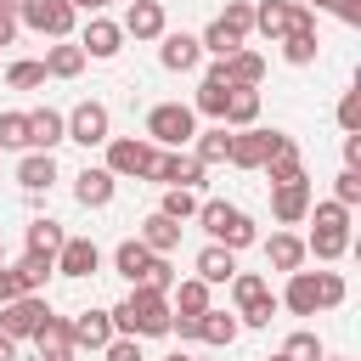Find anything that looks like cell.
Wrapping results in <instances>:
<instances>
[{
	"label": "cell",
	"mask_w": 361,
	"mask_h": 361,
	"mask_svg": "<svg viewBox=\"0 0 361 361\" xmlns=\"http://www.w3.org/2000/svg\"><path fill=\"white\" fill-rule=\"evenodd\" d=\"M169 293H158V288H147V282H135L118 305H113V327L118 333H130V338H169Z\"/></svg>",
	"instance_id": "1"
},
{
	"label": "cell",
	"mask_w": 361,
	"mask_h": 361,
	"mask_svg": "<svg viewBox=\"0 0 361 361\" xmlns=\"http://www.w3.org/2000/svg\"><path fill=\"white\" fill-rule=\"evenodd\" d=\"M192 220L209 231V243H220V248H231V254H243V248H254V243H259L254 220H248L237 203H226V197H209V203H197V214H192Z\"/></svg>",
	"instance_id": "2"
},
{
	"label": "cell",
	"mask_w": 361,
	"mask_h": 361,
	"mask_svg": "<svg viewBox=\"0 0 361 361\" xmlns=\"http://www.w3.org/2000/svg\"><path fill=\"white\" fill-rule=\"evenodd\" d=\"M107 147V175L113 180H147V169H152V158H158V147L147 141V135H107L102 141Z\"/></svg>",
	"instance_id": "3"
},
{
	"label": "cell",
	"mask_w": 361,
	"mask_h": 361,
	"mask_svg": "<svg viewBox=\"0 0 361 361\" xmlns=\"http://www.w3.org/2000/svg\"><path fill=\"white\" fill-rule=\"evenodd\" d=\"M192 135H197L192 102H158V107L147 113V141H152V147H186Z\"/></svg>",
	"instance_id": "4"
},
{
	"label": "cell",
	"mask_w": 361,
	"mask_h": 361,
	"mask_svg": "<svg viewBox=\"0 0 361 361\" xmlns=\"http://www.w3.org/2000/svg\"><path fill=\"white\" fill-rule=\"evenodd\" d=\"M73 6L68 0H17V23L39 39H73Z\"/></svg>",
	"instance_id": "5"
},
{
	"label": "cell",
	"mask_w": 361,
	"mask_h": 361,
	"mask_svg": "<svg viewBox=\"0 0 361 361\" xmlns=\"http://www.w3.org/2000/svg\"><path fill=\"white\" fill-rule=\"evenodd\" d=\"M288 28H316V11L299 0H254V34H265L276 45Z\"/></svg>",
	"instance_id": "6"
},
{
	"label": "cell",
	"mask_w": 361,
	"mask_h": 361,
	"mask_svg": "<svg viewBox=\"0 0 361 361\" xmlns=\"http://www.w3.org/2000/svg\"><path fill=\"white\" fill-rule=\"evenodd\" d=\"M203 175H209V169H203L186 147H158V158H152V169H147V180H158V186H186V192H197Z\"/></svg>",
	"instance_id": "7"
},
{
	"label": "cell",
	"mask_w": 361,
	"mask_h": 361,
	"mask_svg": "<svg viewBox=\"0 0 361 361\" xmlns=\"http://www.w3.org/2000/svg\"><path fill=\"white\" fill-rule=\"evenodd\" d=\"M282 141H288V130H259V124L231 130V152H226V164H231V169H259L265 152H276Z\"/></svg>",
	"instance_id": "8"
},
{
	"label": "cell",
	"mask_w": 361,
	"mask_h": 361,
	"mask_svg": "<svg viewBox=\"0 0 361 361\" xmlns=\"http://www.w3.org/2000/svg\"><path fill=\"white\" fill-rule=\"evenodd\" d=\"M45 316H51V299L45 293H17V299L0 305V333L6 338H34Z\"/></svg>",
	"instance_id": "9"
},
{
	"label": "cell",
	"mask_w": 361,
	"mask_h": 361,
	"mask_svg": "<svg viewBox=\"0 0 361 361\" xmlns=\"http://www.w3.org/2000/svg\"><path fill=\"white\" fill-rule=\"evenodd\" d=\"M68 118V141H79V147H102L107 135H113V113H107V102H79L73 113H62Z\"/></svg>",
	"instance_id": "10"
},
{
	"label": "cell",
	"mask_w": 361,
	"mask_h": 361,
	"mask_svg": "<svg viewBox=\"0 0 361 361\" xmlns=\"http://www.w3.org/2000/svg\"><path fill=\"white\" fill-rule=\"evenodd\" d=\"M79 51H85L90 62H113V56L124 51V28H118L113 17H102V11H96V17L79 28Z\"/></svg>",
	"instance_id": "11"
},
{
	"label": "cell",
	"mask_w": 361,
	"mask_h": 361,
	"mask_svg": "<svg viewBox=\"0 0 361 361\" xmlns=\"http://www.w3.org/2000/svg\"><path fill=\"white\" fill-rule=\"evenodd\" d=\"M158 62H164L169 73H192V68L203 62V45H197V34L164 28V34H158Z\"/></svg>",
	"instance_id": "12"
},
{
	"label": "cell",
	"mask_w": 361,
	"mask_h": 361,
	"mask_svg": "<svg viewBox=\"0 0 361 361\" xmlns=\"http://www.w3.org/2000/svg\"><path fill=\"white\" fill-rule=\"evenodd\" d=\"M96 265H102V248H96L90 237H62V248H56V276L85 282V276H96Z\"/></svg>",
	"instance_id": "13"
},
{
	"label": "cell",
	"mask_w": 361,
	"mask_h": 361,
	"mask_svg": "<svg viewBox=\"0 0 361 361\" xmlns=\"http://www.w3.org/2000/svg\"><path fill=\"white\" fill-rule=\"evenodd\" d=\"M118 28H124V39H141V45H147V39H158V34L169 28V17H164V0H130Z\"/></svg>",
	"instance_id": "14"
},
{
	"label": "cell",
	"mask_w": 361,
	"mask_h": 361,
	"mask_svg": "<svg viewBox=\"0 0 361 361\" xmlns=\"http://www.w3.org/2000/svg\"><path fill=\"white\" fill-rule=\"evenodd\" d=\"M113 333H118V327H113V310H79V316H68L73 350H102Z\"/></svg>",
	"instance_id": "15"
},
{
	"label": "cell",
	"mask_w": 361,
	"mask_h": 361,
	"mask_svg": "<svg viewBox=\"0 0 361 361\" xmlns=\"http://www.w3.org/2000/svg\"><path fill=\"white\" fill-rule=\"evenodd\" d=\"M68 141V118L56 107H34L28 113V152H56Z\"/></svg>",
	"instance_id": "16"
},
{
	"label": "cell",
	"mask_w": 361,
	"mask_h": 361,
	"mask_svg": "<svg viewBox=\"0 0 361 361\" xmlns=\"http://www.w3.org/2000/svg\"><path fill=\"white\" fill-rule=\"evenodd\" d=\"M305 214H310V180L271 186V220H276V226H299Z\"/></svg>",
	"instance_id": "17"
},
{
	"label": "cell",
	"mask_w": 361,
	"mask_h": 361,
	"mask_svg": "<svg viewBox=\"0 0 361 361\" xmlns=\"http://www.w3.org/2000/svg\"><path fill=\"white\" fill-rule=\"evenodd\" d=\"M282 310H293V316H316L322 310V288H316V271H288V288H282V299H276Z\"/></svg>",
	"instance_id": "18"
},
{
	"label": "cell",
	"mask_w": 361,
	"mask_h": 361,
	"mask_svg": "<svg viewBox=\"0 0 361 361\" xmlns=\"http://www.w3.org/2000/svg\"><path fill=\"white\" fill-rule=\"evenodd\" d=\"M17 186H23L28 197L51 192V186H56V152H23V158H17Z\"/></svg>",
	"instance_id": "19"
},
{
	"label": "cell",
	"mask_w": 361,
	"mask_h": 361,
	"mask_svg": "<svg viewBox=\"0 0 361 361\" xmlns=\"http://www.w3.org/2000/svg\"><path fill=\"white\" fill-rule=\"evenodd\" d=\"M113 192H118V180H113L102 164H85V169L73 175V197H79L85 209H107V203H113Z\"/></svg>",
	"instance_id": "20"
},
{
	"label": "cell",
	"mask_w": 361,
	"mask_h": 361,
	"mask_svg": "<svg viewBox=\"0 0 361 361\" xmlns=\"http://www.w3.org/2000/svg\"><path fill=\"white\" fill-rule=\"evenodd\" d=\"M6 271H11L17 293H45V282L56 276V259H51V254H34V248H23V259H17V265H6Z\"/></svg>",
	"instance_id": "21"
},
{
	"label": "cell",
	"mask_w": 361,
	"mask_h": 361,
	"mask_svg": "<svg viewBox=\"0 0 361 361\" xmlns=\"http://www.w3.org/2000/svg\"><path fill=\"white\" fill-rule=\"evenodd\" d=\"M39 62H45V79H79V73H85V62H90V56H85V51H79V39H51V45H45V56H39Z\"/></svg>",
	"instance_id": "22"
},
{
	"label": "cell",
	"mask_w": 361,
	"mask_h": 361,
	"mask_svg": "<svg viewBox=\"0 0 361 361\" xmlns=\"http://www.w3.org/2000/svg\"><path fill=\"white\" fill-rule=\"evenodd\" d=\"M237 333H243L237 310H214V305H209V310L197 316V338H203L209 350H231V344H237Z\"/></svg>",
	"instance_id": "23"
},
{
	"label": "cell",
	"mask_w": 361,
	"mask_h": 361,
	"mask_svg": "<svg viewBox=\"0 0 361 361\" xmlns=\"http://www.w3.org/2000/svg\"><path fill=\"white\" fill-rule=\"evenodd\" d=\"M265 175H271V186H288V180H305V152H299V141L288 135L276 152H265V164H259Z\"/></svg>",
	"instance_id": "24"
},
{
	"label": "cell",
	"mask_w": 361,
	"mask_h": 361,
	"mask_svg": "<svg viewBox=\"0 0 361 361\" xmlns=\"http://www.w3.org/2000/svg\"><path fill=\"white\" fill-rule=\"evenodd\" d=\"M305 259H310V254H305V237H293V231H271V237H265V265H271V271L288 276V271H299Z\"/></svg>",
	"instance_id": "25"
},
{
	"label": "cell",
	"mask_w": 361,
	"mask_h": 361,
	"mask_svg": "<svg viewBox=\"0 0 361 361\" xmlns=\"http://www.w3.org/2000/svg\"><path fill=\"white\" fill-rule=\"evenodd\" d=\"M226 130H248V124H259V85H231V96H226V118H220Z\"/></svg>",
	"instance_id": "26"
},
{
	"label": "cell",
	"mask_w": 361,
	"mask_h": 361,
	"mask_svg": "<svg viewBox=\"0 0 361 361\" xmlns=\"http://www.w3.org/2000/svg\"><path fill=\"white\" fill-rule=\"evenodd\" d=\"M186 147H192V158H197L203 169H220L226 152H231V130H226V124H209V130H197Z\"/></svg>",
	"instance_id": "27"
},
{
	"label": "cell",
	"mask_w": 361,
	"mask_h": 361,
	"mask_svg": "<svg viewBox=\"0 0 361 361\" xmlns=\"http://www.w3.org/2000/svg\"><path fill=\"white\" fill-rule=\"evenodd\" d=\"M305 254H316L322 265L344 259V254H350V226H310V237H305Z\"/></svg>",
	"instance_id": "28"
},
{
	"label": "cell",
	"mask_w": 361,
	"mask_h": 361,
	"mask_svg": "<svg viewBox=\"0 0 361 361\" xmlns=\"http://www.w3.org/2000/svg\"><path fill=\"white\" fill-rule=\"evenodd\" d=\"M147 265H152V248L141 243V237H124L118 248H113V271L135 288V282H147Z\"/></svg>",
	"instance_id": "29"
},
{
	"label": "cell",
	"mask_w": 361,
	"mask_h": 361,
	"mask_svg": "<svg viewBox=\"0 0 361 361\" xmlns=\"http://www.w3.org/2000/svg\"><path fill=\"white\" fill-rule=\"evenodd\" d=\"M192 271H197L209 288H220V282H231L237 254H231V248H220V243H203V248H197V259H192Z\"/></svg>",
	"instance_id": "30"
},
{
	"label": "cell",
	"mask_w": 361,
	"mask_h": 361,
	"mask_svg": "<svg viewBox=\"0 0 361 361\" xmlns=\"http://www.w3.org/2000/svg\"><path fill=\"white\" fill-rule=\"evenodd\" d=\"M214 299H209V282L203 276H175V288H169V310L175 316H203Z\"/></svg>",
	"instance_id": "31"
},
{
	"label": "cell",
	"mask_w": 361,
	"mask_h": 361,
	"mask_svg": "<svg viewBox=\"0 0 361 361\" xmlns=\"http://www.w3.org/2000/svg\"><path fill=\"white\" fill-rule=\"evenodd\" d=\"M135 237H141L152 254H175V248H180V220H169V214H158V209H152V214L141 220V231H135Z\"/></svg>",
	"instance_id": "32"
},
{
	"label": "cell",
	"mask_w": 361,
	"mask_h": 361,
	"mask_svg": "<svg viewBox=\"0 0 361 361\" xmlns=\"http://www.w3.org/2000/svg\"><path fill=\"white\" fill-rule=\"evenodd\" d=\"M276 45H282V62H293V68H310L322 56V34L316 28H288Z\"/></svg>",
	"instance_id": "33"
},
{
	"label": "cell",
	"mask_w": 361,
	"mask_h": 361,
	"mask_svg": "<svg viewBox=\"0 0 361 361\" xmlns=\"http://www.w3.org/2000/svg\"><path fill=\"white\" fill-rule=\"evenodd\" d=\"M226 96H231V85H226V79H209V73H203V79H197V96H192V113H197V118H214V124H220V118H226Z\"/></svg>",
	"instance_id": "34"
},
{
	"label": "cell",
	"mask_w": 361,
	"mask_h": 361,
	"mask_svg": "<svg viewBox=\"0 0 361 361\" xmlns=\"http://www.w3.org/2000/svg\"><path fill=\"white\" fill-rule=\"evenodd\" d=\"M226 79H231V85H259V79H265V56L248 51V45L231 51V56H226Z\"/></svg>",
	"instance_id": "35"
},
{
	"label": "cell",
	"mask_w": 361,
	"mask_h": 361,
	"mask_svg": "<svg viewBox=\"0 0 361 361\" xmlns=\"http://www.w3.org/2000/svg\"><path fill=\"white\" fill-rule=\"evenodd\" d=\"M62 237H68V231H62L56 220H45V214L23 226V243H28L34 254H51V259H56V248H62Z\"/></svg>",
	"instance_id": "36"
},
{
	"label": "cell",
	"mask_w": 361,
	"mask_h": 361,
	"mask_svg": "<svg viewBox=\"0 0 361 361\" xmlns=\"http://www.w3.org/2000/svg\"><path fill=\"white\" fill-rule=\"evenodd\" d=\"M226 288H231V305H237V310H243V305H254V299H265V293H271V282H265V276H259V271H231V282H226Z\"/></svg>",
	"instance_id": "37"
},
{
	"label": "cell",
	"mask_w": 361,
	"mask_h": 361,
	"mask_svg": "<svg viewBox=\"0 0 361 361\" xmlns=\"http://www.w3.org/2000/svg\"><path fill=\"white\" fill-rule=\"evenodd\" d=\"M0 152H28V113L17 107L0 113Z\"/></svg>",
	"instance_id": "38"
},
{
	"label": "cell",
	"mask_w": 361,
	"mask_h": 361,
	"mask_svg": "<svg viewBox=\"0 0 361 361\" xmlns=\"http://www.w3.org/2000/svg\"><path fill=\"white\" fill-rule=\"evenodd\" d=\"M276 355H282V361H322L327 350H322V338H316L310 327H299V333H288V338H282V350H276Z\"/></svg>",
	"instance_id": "39"
},
{
	"label": "cell",
	"mask_w": 361,
	"mask_h": 361,
	"mask_svg": "<svg viewBox=\"0 0 361 361\" xmlns=\"http://www.w3.org/2000/svg\"><path fill=\"white\" fill-rule=\"evenodd\" d=\"M34 344H39V355H51V350H73V338H68V316H45L39 322V333H34Z\"/></svg>",
	"instance_id": "40"
},
{
	"label": "cell",
	"mask_w": 361,
	"mask_h": 361,
	"mask_svg": "<svg viewBox=\"0 0 361 361\" xmlns=\"http://www.w3.org/2000/svg\"><path fill=\"white\" fill-rule=\"evenodd\" d=\"M214 23H220V28H231L237 39H248V34H254V0H226V11H220Z\"/></svg>",
	"instance_id": "41"
},
{
	"label": "cell",
	"mask_w": 361,
	"mask_h": 361,
	"mask_svg": "<svg viewBox=\"0 0 361 361\" xmlns=\"http://www.w3.org/2000/svg\"><path fill=\"white\" fill-rule=\"evenodd\" d=\"M158 214H169V220H192L197 214V192H186V186H164V203H158Z\"/></svg>",
	"instance_id": "42"
},
{
	"label": "cell",
	"mask_w": 361,
	"mask_h": 361,
	"mask_svg": "<svg viewBox=\"0 0 361 361\" xmlns=\"http://www.w3.org/2000/svg\"><path fill=\"white\" fill-rule=\"evenodd\" d=\"M197 45H203V51H209V56H231V51H243V45H248V39H237V34H231V28H220V23H209V28H203V34H197Z\"/></svg>",
	"instance_id": "43"
},
{
	"label": "cell",
	"mask_w": 361,
	"mask_h": 361,
	"mask_svg": "<svg viewBox=\"0 0 361 361\" xmlns=\"http://www.w3.org/2000/svg\"><path fill=\"white\" fill-rule=\"evenodd\" d=\"M6 85H11V90H39V85H45V62H34V56L11 62V68H6Z\"/></svg>",
	"instance_id": "44"
},
{
	"label": "cell",
	"mask_w": 361,
	"mask_h": 361,
	"mask_svg": "<svg viewBox=\"0 0 361 361\" xmlns=\"http://www.w3.org/2000/svg\"><path fill=\"white\" fill-rule=\"evenodd\" d=\"M96 355H102V361H147V355H141V338H130V333H113Z\"/></svg>",
	"instance_id": "45"
},
{
	"label": "cell",
	"mask_w": 361,
	"mask_h": 361,
	"mask_svg": "<svg viewBox=\"0 0 361 361\" xmlns=\"http://www.w3.org/2000/svg\"><path fill=\"white\" fill-rule=\"evenodd\" d=\"M316 288H322V310H338V305L350 299V288H344L338 271H316Z\"/></svg>",
	"instance_id": "46"
},
{
	"label": "cell",
	"mask_w": 361,
	"mask_h": 361,
	"mask_svg": "<svg viewBox=\"0 0 361 361\" xmlns=\"http://www.w3.org/2000/svg\"><path fill=\"white\" fill-rule=\"evenodd\" d=\"M276 310H282V305H276V293H265V299L243 305V310H237V322H243V327H271V316H276Z\"/></svg>",
	"instance_id": "47"
},
{
	"label": "cell",
	"mask_w": 361,
	"mask_h": 361,
	"mask_svg": "<svg viewBox=\"0 0 361 361\" xmlns=\"http://www.w3.org/2000/svg\"><path fill=\"white\" fill-rule=\"evenodd\" d=\"M333 118H338V130H344V135H355V130H361V90H344Z\"/></svg>",
	"instance_id": "48"
},
{
	"label": "cell",
	"mask_w": 361,
	"mask_h": 361,
	"mask_svg": "<svg viewBox=\"0 0 361 361\" xmlns=\"http://www.w3.org/2000/svg\"><path fill=\"white\" fill-rule=\"evenodd\" d=\"M333 203H344V209L361 203V169H338V180H333Z\"/></svg>",
	"instance_id": "49"
},
{
	"label": "cell",
	"mask_w": 361,
	"mask_h": 361,
	"mask_svg": "<svg viewBox=\"0 0 361 361\" xmlns=\"http://www.w3.org/2000/svg\"><path fill=\"white\" fill-rule=\"evenodd\" d=\"M147 288H158V293L175 288V265H169V254H152V265H147Z\"/></svg>",
	"instance_id": "50"
},
{
	"label": "cell",
	"mask_w": 361,
	"mask_h": 361,
	"mask_svg": "<svg viewBox=\"0 0 361 361\" xmlns=\"http://www.w3.org/2000/svg\"><path fill=\"white\" fill-rule=\"evenodd\" d=\"M333 17L344 28H361V0H333Z\"/></svg>",
	"instance_id": "51"
},
{
	"label": "cell",
	"mask_w": 361,
	"mask_h": 361,
	"mask_svg": "<svg viewBox=\"0 0 361 361\" xmlns=\"http://www.w3.org/2000/svg\"><path fill=\"white\" fill-rule=\"evenodd\" d=\"M344 169H361V130L344 135Z\"/></svg>",
	"instance_id": "52"
},
{
	"label": "cell",
	"mask_w": 361,
	"mask_h": 361,
	"mask_svg": "<svg viewBox=\"0 0 361 361\" xmlns=\"http://www.w3.org/2000/svg\"><path fill=\"white\" fill-rule=\"evenodd\" d=\"M17 28H23V23H17V11H0V45H11V39H17Z\"/></svg>",
	"instance_id": "53"
},
{
	"label": "cell",
	"mask_w": 361,
	"mask_h": 361,
	"mask_svg": "<svg viewBox=\"0 0 361 361\" xmlns=\"http://www.w3.org/2000/svg\"><path fill=\"white\" fill-rule=\"evenodd\" d=\"M6 299H17V282H11V271H6V259H0V305Z\"/></svg>",
	"instance_id": "54"
},
{
	"label": "cell",
	"mask_w": 361,
	"mask_h": 361,
	"mask_svg": "<svg viewBox=\"0 0 361 361\" xmlns=\"http://www.w3.org/2000/svg\"><path fill=\"white\" fill-rule=\"evenodd\" d=\"M0 361H17V338H6V333H0Z\"/></svg>",
	"instance_id": "55"
},
{
	"label": "cell",
	"mask_w": 361,
	"mask_h": 361,
	"mask_svg": "<svg viewBox=\"0 0 361 361\" xmlns=\"http://www.w3.org/2000/svg\"><path fill=\"white\" fill-rule=\"evenodd\" d=\"M39 361H73V350H51V355H39Z\"/></svg>",
	"instance_id": "56"
},
{
	"label": "cell",
	"mask_w": 361,
	"mask_h": 361,
	"mask_svg": "<svg viewBox=\"0 0 361 361\" xmlns=\"http://www.w3.org/2000/svg\"><path fill=\"white\" fill-rule=\"evenodd\" d=\"M299 6H310V11H333V0H299Z\"/></svg>",
	"instance_id": "57"
},
{
	"label": "cell",
	"mask_w": 361,
	"mask_h": 361,
	"mask_svg": "<svg viewBox=\"0 0 361 361\" xmlns=\"http://www.w3.org/2000/svg\"><path fill=\"white\" fill-rule=\"evenodd\" d=\"M164 361H192V355H186V350H175V355H164Z\"/></svg>",
	"instance_id": "58"
},
{
	"label": "cell",
	"mask_w": 361,
	"mask_h": 361,
	"mask_svg": "<svg viewBox=\"0 0 361 361\" xmlns=\"http://www.w3.org/2000/svg\"><path fill=\"white\" fill-rule=\"evenodd\" d=\"M0 11H17V0H0Z\"/></svg>",
	"instance_id": "59"
},
{
	"label": "cell",
	"mask_w": 361,
	"mask_h": 361,
	"mask_svg": "<svg viewBox=\"0 0 361 361\" xmlns=\"http://www.w3.org/2000/svg\"><path fill=\"white\" fill-rule=\"evenodd\" d=\"M322 361H350V355H322Z\"/></svg>",
	"instance_id": "60"
},
{
	"label": "cell",
	"mask_w": 361,
	"mask_h": 361,
	"mask_svg": "<svg viewBox=\"0 0 361 361\" xmlns=\"http://www.w3.org/2000/svg\"><path fill=\"white\" fill-rule=\"evenodd\" d=\"M96 6H102V11H107V6H113V0H96Z\"/></svg>",
	"instance_id": "61"
},
{
	"label": "cell",
	"mask_w": 361,
	"mask_h": 361,
	"mask_svg": "<svg viewBox=\"0 0 361 361\" xmlns=\"http://www.w3.org/2000/svg\"><path fill=\"white\" fill-rule=\"evenodd\" d=\"M0 259H6V243H0Z\"/></svg>",
	"instance_id": "62"
},
{
	"label": "cell",
	"mask_w": 361,
	"mask_h": 361,
	"mask_svg": "<svg viewBox=\"0 0 361 361\" xmlns=\"http://www.w3.org/2000/svg\"><path fill=\"white\" fill-rule=\"evenodd\" d=\"M271 361H282V355H271Z\"/></svg>",
	"instance_id": "63"
}]
</instances>
